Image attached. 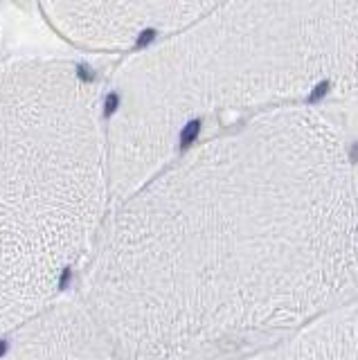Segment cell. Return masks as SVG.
I'll use <instances>...</instances> for the list:
<instances>
[{
	"mask_svg": "<svg viewBox=\"0 0 358 360\" xmlns=\"http://www.w3.org/2000/svg\"><path fill=\"white\" fill-rule=\"evenodd\" d=\"M110 202L97 86L70 61L0 63V338L59 302Z\"/></svg>",
	"mask_w": 358,
	"mask_h": 360,
	"instance_id": "cell-1",
	"label": "cell"
},
{
	"mask_svg": "<svg viewBox=\"0 0 358 360\" xmlns=\"http://www.w3.org/2000/svg\"><path fill=\"white\" fill-rule=\"evenodd\" d=\"M46 20L65 41L86 50H129L155 43L194 14L187 3H46Z\"/></svg>",
	"mask_w": 358,
	"mask_h": 360,
	"instance_id": "cell-2",
	"label": "cell"
},
{
	"mask_svg": "<svg viewBox=\"0 0 358 360\" xmlns=\"http://www.w3.org/2000/svg\"><path fill=\"white\" fill-rule=\"evenodd\" d=\"M0 360H122L79 302H57L0 338Z\"/></svg>",
	"mask_w": 358,
	"mask_h": 360,
	"instance_id": "cell-3",
	"label": "cell"
},
{
	"mask_svg": "<svg viewBox=\"0 0 358 360\" xmlns=\"http://www.w3.org/2000/svg\"><path fill=\"white\" fill-rule=\"evenodd\" d=\"M327 93H329V82H320L316 88H313V93L309 95V101L311 104H316V101H320Z\"/></svg>",
	"mask_w": 358,
	"mask_h": 360,
	"instance_id": "cell-4",
	"label": "cell"
},
{
	"mask_svg": "<svg viewBox=\"0 0 358 360\" xmlns=\"http://www.w3.org/2000/svg\"><path fill=\"white\" fill-rule=\"evenodd\" d=\"M352 158H354V160H356V158H358V144H356L354 149H352Z\"/></svg>",
	"mask_w": 358,
	"mask_h": 360,
	"instance_id": "cell-5",
	"label": "cell"
}]
</instances>
